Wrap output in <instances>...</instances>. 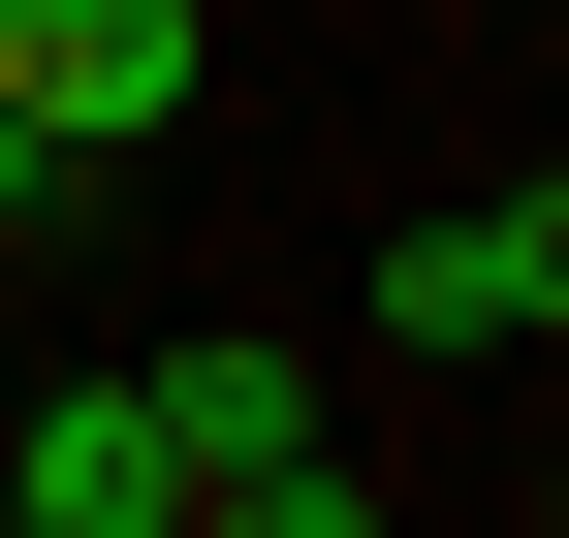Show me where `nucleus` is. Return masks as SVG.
Here are the masks:
<instances>
[{"instance_id":"obj_1","label":"nucleus","mask_w":569,"mask_h":538,"mask_svg":"<svg viewBox=\"0 0 569 538\" xmlns=\"http://www.w3.org/2000/svg\"><path fill=\"white\" fill-rule=\"evenodd\" d=\"M380 444L317 412V349H159V538H348Z\"/></svg>"},{"instance_id":"obj_2","label":"nucleus","mask_w":569,"mask_h":538,"mask_svg":"<svg viewBox=\"0 0 569 538\" xmlns=\"http://www.w3.org/2000/svg\"><path fill=\"white\" fill-rule=\"evenodd\" d=\"M380 349H443V380H538V349H569V190H443V222L380 253Z\"/></svg>"},{"instance_id":"obj_3","label":"nucleus","mask_w":569,"mask_h":538,"mask_svg":"<svg viewBox=\"0 0 569 538\" xmlns=\"http://www.w3.org/2000/svg\"><path fill=\"white\" fill-rule=\"evenodd\" d=\"M0 96H32V127H63V159H96V190H127V159H159V127H190V96H222V32H190V0H0Z\"/></svg>"},{"instance_id":"obj_4","label":"nucleus","mask_w":569,"mask_h":538,"mask_svg":"<svg viewBox=\"0 0 569 538\" xmlns=\"http://www.w3.org/2000/svg\"><path fill=\"white\" fill-rule=\"evenodd\" d=\"M0 538H159V380H32L0 412Z\"/></svg>"},{"instance_id":"obj_5","label":"nucleus","mask_w":569,"mask_h":538,"mask_svg":"<svg viewBox=\"0 0 569 538\" xmlns=\"http://www.w3.org/2000/svg\"><path fill=\"white\" fill-rule=\"evenodd\" d=\"M32 222H96V159H63V127L0 96V253H32Z\"/></svg>"}]
</instances>
